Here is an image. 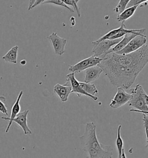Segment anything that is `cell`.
<instances>
[{
    "instance_id": "6",
    "label": "cell",
    "mask_w": 148,
    "mask_h": 158,
    "mask_svg": "<svg viewBox=\"0 0 148 158\" xmlns=\"http://www.w3.org/2000/svg\"><path fill=\"white\" fill-rule=\"evenodd\" d=\"M146 35H136L133 38L125 47L120 51L116 52L119 55H126L137 51L144 46L146 43Z\"/></svg>"
},
{
    "instance_id": "4",
    "label": "cell",
    "mask_w": 148,
    "mask_h": 158,
    "mask_svg": "<svg viewBox=\"0 0 148 158\" xmlns=\"http://www.w3.org/2000/svg\"><path fill=\"white\" fill-rule=\"evenodd\" d=\"M121 40V38L116 40L107 39L97 43L92 42V44L94 45L92 50L93 56L100 57L103 60L106 56L108 52L120 42Z\"/></svg>"
},
{
    "instance_id": "23",
    "label": "cell",
    "mask_w": 148,
    "mask_h": 158,
    "mask_svg": "<svg viewBox=\"0 0 148 158\" xmlns=\"http://www.w3.org/2000/svg\"><path fill=\"white\" fill-rule=\"evenodd\" d=\"M5 101H6V98L5 97L2 96H0V112L4 114H5L6 116H8V114L7 108L4 104Z\"/></svg>"
},
{
    "instance_id": "19",
    "label": "cell",
    "mask_w": 148,
    "mask_h": 158,
    "mask_svg": "<svg viewBox=\"0 0 148 158\" xmlns=\"http://www.w3.org/2000/svg\"><path fill=\"white\" fill-rule=\"evenodd\" d=\"M79 84L82 88L88 94L92 96H95L96 94H97L98 93V90H97V88L94 84L86 83L84 82H79Z\"/></svg>"
},
{
    "instance_id": "27",
    "label": "cell",
    "mask_w": 148,
    "mask_h": 158,
    "mask_svg": "<svg viewBox=\"0 0 148 158\" xmlns=\"http://www.w3.org/2000/svg\"><path fill=\"white\" fill-rule=\"evenodd\" d=\"M130 112H138V113H141V114H145V115H148V111H139L138 110H136V109H131L130 110Z\"/></svg>"
},
{
    "instance_id": "15",
    "label": "cell",
    "mask_w": 148,
    "mask_h": 158,
    "mask_svg": "<svg viewBox=\"0 0 148 158\" xmlns=\"http://www.w3.org/2000/svg\"><path fill=\"white\" fill-rule=\"evenodd\" d=\"M136 35H137L135 34H133V33H129V34H125L124 36V37L121 38L120 42H119L118 44H117L115 47L112 48L108 52L107 55L111 53H116L117 52L120 51L121 49H123L128 44V43L133 38H134Z\"/></svg>"
},
{
    "instance_id": "32",
    "label": "cell",
    "mask_w": 148,
    "mask_h": 158,
    "mask_svg": "<svg viewBox=\"0 0 148 158\" xmlns=\"http://www.w3.org/2000/svg\"></svg>"
},
{
    "instance_id": "16",
    "label": "cell",
    "mask_w": 148,
    "mask_h": 158,
    "mask_svg": "<svg viewBox=\"0 0 148 158\" xmlns=\"http://www.w3.org/2000/svg\"><path fill=\"white\" fill-rule=\"evenodd\" d=\"M18 50V45L14 46L13 48H12L4 56H2V59L8 63L16 64Z\"/></svg>"
},
{
    "instance_id": "31",
    "label": "cell",
    "mask_w": 148,
    "mask_h": 158,
    "mask_svg": "<svg viewBox=\"0 0 148 158\" xmlns=\"http://www.w3.org/2000/svg\"><path fill=\"white\" fill-rule=\"evenodd\" d=\"M26 64V61L23 60L20 61V64L22 65H24Z\"/></svg>"
},
{
    "instance_id": "9",
    "label": "cell",
    "mask_w": 148,
    "mask_h": 158,
    "mask_svg": "<svg viewBox=\"0 0 148 158\" xmlns=\"http://www.w3.org/2000/svg\"><path fill=\"white\" fill-rule=\"evenodd\" d=\"M52 44V45L54 49V51L56 55L62 56L65 52V47L67 44V40L59 37L57 35V33H52L47 37Z\"/></svg>"
},
{
    "instance_id": "5",
    "label": "cell",
    "mask_w": 148,
    "mask_h": 158,
    "mask_svg": "<svg viewBox=\"0 0 148 158\" xmlns=\"http://www.w3.org/2000/svg\"><path fill=\"white\" fill-rule=\"evenodd\" d=\"M101 59L95 56H90L87 59H83L75 65H69V71L74 73H79L90 67L97 65L101 61Z\"/></svg>"
},
{
    "instance_id": "8",
    "label": "cell",
    "mask_w": 148,
    "mask_h": 158,
    "mask_svg": "<svg viewBox=\"0 0 148 158\" xmlns=\"http://www.w3.org/2000/svg\"><path fill=\"white\" fill-rule=\"evenodd\" d=\"M67 80H68L71 83V85L72 87L71 93H75L79 98H80L82 96H87L88 98H92L94 101H97L98 100V98L97 96H92V95L88 94L83 90V89L82 88V87L80 86V84H79V82L75 78V73H69V74L67 75Z\"/></svg>"
},
{
    "instance_id": "1",
    "label": "cell",
    "mask_w": 148,
    "mask_h": 158,
    "mask_svg": "<svg viewBox=\"0 0 148 158\" xmlns=\"http://www.w3.org/2000/svg\"><path fill=\"white\" fill-rule=\"evenodd\" d=\"M98 65L102 69L112 85L125 89L130 88L142 71L135 67H125L118 65L107 56Z\"/></svg>"
},
{
    "instance_id": "21",
    "label": "cell",
    "mask_w": 148,
    "mask_h": 158,
    "mask_svg": "<svg viewBox=\"0 0 148 158\" xmlns=\"http://www.w3.org/2000/svg\"><path fill=\"white\" fill-rule=\"evenodd\" d=\"M53 4V5H57V6H63L67 10H69L70 12H74V10L71 8L68 5H66L64 2H63L61 0H47L43 2V4Z\"/></svg>"
},
{
    "instance_id": "22",
    "label": "cell",
    "mask_w": 148,
    "mask_h": 158,
    "mask_svg": "<svg viewBox=\"0 0 148 158\" xmlns=\"http://www.w3.org/2000/svg\"><path fill=\"white\" fill-rule=\"evenodd\" d=\"M63 2L67 5H71L74 8V10L76 12V14L78 15V17L80 16V8L78 6V2L79 0H61Z\"/></svg>"
},
{
    "instance_id": "30",
    "label": "cell",
    "mask_w": 148,
    "mask_h": 158,
    "mask_svg": "<svg viewBox=\"0 0 148 158\" xmlns=\"http://www.w3.org/2000/svg\"><path fill=\"white\" fill-rule=\"evenodd\" d=\"M121 158H126V156H125V149H124V148L123 149V151H122Z\"/></svg>"
},
{
    "instance_id": "7",
    "label": "cell",
    "mask_w": 148,
    "mask_h": 158,
    "mask_svg": "<svg viewBox=\"0 0 148 158\" xmlns=\"http://www.w3.org/2000/svg\"><path fill=\"white\" fill-rule=\"evenodd\" d=\"M131 98L132 95L127 93L125 89L119 87L115 97L111 100L109 107L113 109H118L129 103Z\"/></svg>"
},
{
    "instance_id": "20",
    "label": "cell",
    "mask_w": 148,
    "mask_h": 158,
    "mask_svg": "<svg viewBox=\"0 0 148 158\" xmlns=\"http://www.w3.org/2000/svg\"><path fill=\"white\" fill-rule=\"evenodd\" d=\"M130 1L131 0H120L117 5L113 10V11L118 14H120L127 8V6L129 4Z\"/></svg>"
},
{
    "instance_id": "2",
    "label": "cell",
    "mask_w": 148,
    "mask_h": 158,
    "mask_svg": "<svg viewBox=\"0 0 148 158\" xmlns=\"http://www.w3.org/2000/svg\"><path fill=\"white\" fill-rule=\"evenodd\" d=\"M84 151L90 149L101 150L104 144L100 143L96 134V126L94 122H88L85 125L83 135L80 137Z\"/></svg>"
},
{
    "instance_id": "14",
    "label": "cell",
    "mask_w": 148,
    "mask_h": 158,
    "mask_svg": "<svg viewBox=\"0 0 148 158\" xmlns=\"http://www.w3.org/2000/svg\"><path fill=\"white\" fill-rule=\"evenodd\" d=\"M84 71L85 77L84 79V82L86 83H91L98 79L103 72L101 68L98 65L90 67Z\"/></svg>"
},
{
    "instance_id": "24",
    "label": "cell",
    "mask_w": 148,
    "mask_h": 158,
    "mask_svg": "<svg viewBox=\"0 0 148 158\" xmlns=\"http://www.w3.org/2000/svg\"><path fill=\"white\" fill-rule=\"evenodd\" d=\"M143 126L145 128V135L146 137V147L148 149V115L143 114Z\"/></svg>"
},
{
    "instance_id": "13",
    "label": "cell",
    "mask_w": 148,
    "mask_h": 158,
    "mask_svg": "<svg viewBox=\"0 0 148 158\" xmlns=\"http://www.w3.org/2000/svg\"><path fill=\"white\" fill-rule=\"evenodd\" d=\"M29 110H25L24 111L20 112L13 119V122H14L18 125L21 127L23 130V133L25 135H31L32 131L28 127L27 125V115Z\"/></svg>"
},
{
    "instance_id": "25",
    "label": "cell",
    "mask_w": 148,
    "mask_h": 158,
    "mask_svg": "<svg viewBox=\"0 0 148 158\" xmlns=\"http://www.w3.org/2000/svg\"><path fill=\"white\" fill-rule=\"evenodd\" d=\"M148 0H131L129 4L127 6V8L133 6L135 5H139L141 4L148 2Z\"/></svg>"
},
{
    "instance_id": "3",
    "label": "cell",
    "mask_w": 148,
    "mask_h": 158,
    "mask_svg": "<svg viewBox=\"0 0 148 158\" xmlns=\"http://www.w3.org/2000/svg\"><path fill=\"white\" fill-rule=\"evenodd\" d=\"M144 92L143 87L140 84L137 85L134 88L132 89L131 90L132 98L129 102V106L139 111H148V106L145 104L143 98Z\"/></svg>"
},
{
    "instance_id": "26",
    "label": "cell",
    "mask_w": 148,
    "mask_h": 158,
    "mask_svg": "<svg viewBox=\"0 0 148 158\" xmlns=\"http://www.w3.org/2000/svg\"><path fill=\"white\" fill-rule=\"evenodd\" d=\"M46 1H47V0H37V1H35V4H34L32 7H31V10H32V8H35V6H38V5L43 4V2H45Z\"/></svg>"
},
{
    "instance_id": "11",
    "label": "cell",
    "mask_w": 148,
    "mask_h": 158,
    "mask_svg": "<svg viewBox=\"0 0 148 158\" xmlns=\"http://www.w3.org/2000/svg\"><path fill=\"white\" fill-rule=\"evenodd\" d=\"M23 94V91H20V93L18 94V98L16 99V102L14 103L12 108V110H11V114H10V118H7V117H5V116H2L1 117V119H4L5 121H9V123L7 126L5 131V133H8V131H9V129L11 125H12V123H13V119L14 118H16V116L18 115V113L20 112V110H21V107L20 106V99L22 97Z\"/></svg>"
},
{
    "instance_id": "29",
    "label": "cell",
    "mask_w": 148,
    "mask_h": 158,
    "mask_svg": "<svg viewBox=\"0 0 148 158\" xmlns=\"http://www.w3.org/2000/svg\"><path fill=\"white\" fill-rule=\"evenodd\" d=\"M143 98H144V100H145V104H146V106H148V95L147 94V93L145 92V91L143 93Z\"/></svg>"
},
{
    "instance_id": "17",
    "label": "cell",
    "mask_w": 148,
    "mask_h": 158,
    "mask_svg": "<svg viewBox=\"0 0 148 158\" xmlns=\"http://www.w3.org/2000/svg\"><path fill=\"white\" fill-rule=\"evenodd\" d=\"M138 7V5H135L133 6H131L129 8H126L121 13L118 15L117 16V20L119 22H124L125 20L130 18L131 16H133L135 10Z\"/></svg>"
},
{
    "instance_id": "28",
    "label": "cell",
    "mask_w": 148,
    "mask_h": 158,
    "mask_svg": "<svg viewBox=\"0 0 148 158\" xmlns=\"http://www.w3.org/2000/svg\"><path fill=\"white\" fill-rule=\"evenodd\" d=\"M36 1L37 0H30L29 1V5H28V10H31V7L35 4Z\"/></svg>"
},
{
    "instance_id": "18",
    "label": "cell",
    "mask_w": 148,
    "mask_h": 158,
    "mask_svg": "<svg viewBox=\"0 0 148 158\" xmlns=\"http://www.w3.org/2000/svg\"><path fill=\"white\" fill-rule=\"evenodd\" d=\"M121 125L119 126L118 128H117V138H116V145L117 153H118L117 158H121L122 151H123V145H124L123 140L121 137Z\"/></svg>"
},
{
    "instance_id": "10",
    "label": "cell",
    "mask_w": 148,
    "mask_h": 158,
    "mask_svg": "<svg viewBox=\"0 0 148 158\" xmlns=\"http://www.w3.org/2000/svg\"><path fill=\"white\" fill-rule=\"evenodd\" d=\"M54 93H56L62 102H67L69 94L72 92V87L71 83L68 80H67V82L64 85L56 84L53 89Z\"/></svg>"
},
{
    "instance_id": "12",
    "label": "cell",
    "mask_w": 148,
    "mask_h": 158,
    "mask_svg": "<svg viewBox=\"0 0 148 158\" xmlns=\"http://www.w3.org/2000/svg\"><path fill=\"white\" fill-rule=\"evenodd\" d=\"M112 147L109 145H103L101 150H96L94 149H90L88 150V158H112L113 152Z\"/></svg>"
}]
</instances>
